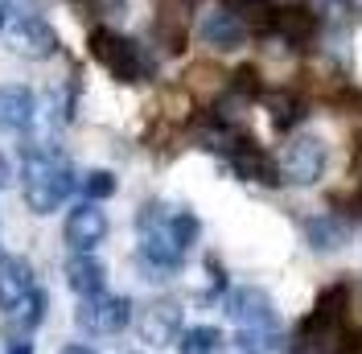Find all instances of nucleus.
<instances>
[{
    "label": "nucleus",
    "instance_id": "1",
    "mask_svg": "<svg viewBox=\"0 0 362 354\" xmlns=\"http://www.w3.org/2000/svg\"><path fill=\"white\" fill-rule=\"evenodd\" d=\"M74 190V169L49 149H29L21 161V198L33 215H54Z\"/></svg>",
    "mask_w": 362,
    "mask_h": 354
},
{
    "label": "nucleus",
    "instance_id": "2",
    "mask_svg": "<svg viewBox=\"0 0 362 354\" xmlns=\"http://www.w3.org/2000/svg\"><path fill=\"white\" fill-rule=\"evenodd\" d=\"M346 288L321 292L313 313L300 321L296 330V354H350L354 350V333L346 326Z\"/></svg>",
    "mask_w": 362,
    "mask_h": 354
},
{
    "label": "nucleus",
    "instance_id": "3",
    "mask_svg": "<svg viewBox=\"0 0 362 354\" xmlns=\"http://www.w3.org/2000/svg\"><path fill=\"white\" fill-rule=\"evenodd\" d=\"M87 45H90V58L107 70L112 79H119V83H140V79L148 74L144 50H140L132 38L115 33V29H95Z\"/></svg>",
    "mask_w": 362,
    "mask_h": 354
},
{
    "label": "nucleus",
    "instance_id": "4",
    "mask_svg": "<svg viewBox=\"0 0 362 354\" xmlns=\"http://www.w3.org/2000/svg\"><path fill=\"white\" fill-rule=\"evenodd\" d=\"M325 156L329 153H325V140L321 136L300 132L280 149L276 173H280V181H288V185H313L317 177L325 173Z\"/></svg>",
    "mask_w": 362,
    "mask_h": 354
},
{
    "label": "nucleus",
    "instance_id": "5",
    "mask_svg": "<svg viewBox=\"0 0 362 354\" xmlns=\"http://www.w3.org/2000/svg\"><path fill=\"white\" fill-rule=\"evenodd\" d=\"M132 321V301L128 297H112V292H95L83 297V305L74 309V326L90 338H112Z\"/></svg>",
    "mask_w": 362,
    "mask_h": 354
},
{
    "label": "nucleus",
    "instance_id": "6",
    "mask_svg": "<svg viewBox=\"0 0 362 354\" xmlns=\"http://www.w3.org/2000/svg\"><path fill=\"white\" fill-rule=\"evenodd\" d=\"M226 317L239 330H276V305L264 288H235L226 297Z\"/></svg>",
    "mask_w": 362,
    "mask_h": 354
},
{
    "label": "nucleus",
    "instance_id": "7",
    "mask_svg": "<svg viewBox=\"0 0 362 354\" xmlns=\"http://www.w3.org/2000/svg\"><path fill=\"white\" fill-rule=\"evenodd\" d=\"M8 42H13V50L25 54V58H49V54L58 50V33H54V25L45 21V17L21 13L17 21L8 25Z\"/></svg>",
    "mask_w": 362,
    "mask_h": 354
},
{
    "label": "nucleus",
    "instance_id": "8",
    "mask_svg": "<svg viewBox=\"0 0 362 354\" xmlns=\"http://www.w3.org/2000/svg\"><path fill=\"white\" fill-rule=\"evenodd\" d=\"M226 161H230V169L239 177H247V181H264V185H276L280 173H276V161H268V153L247 140V136H230L226 140Z\"/></svg>",
    "mask_w": 362,
    "mask_h": 354
},
{
    "label": "nucleus",
    "instance_id": "9",
    "mask_svg": "<svg viewBox=\"0 0 362 354\" xmlns=\"http://www.w3.org/2000/svg\"><path fill=\"white\" fill-rule=\"evenodd\" d=\"M136 330H140V338H144L148 346H169V342L181 338V309L173 301H153V305L140 309Z\"/></svg>",
    "mask_w": 362,
    "mask_h": 354
},
{
    "label": "nucleus",
    "instance_id": "10",
    "mask_svg": "<svg viewBox=\"0 0 362 354\" xmlns=\"http://www.w3.org/2000/svg\"><path fill=\"white\" fill-rule=\"evenodd\" d=\"M62 235H66V244L74 251H90L95 244H103V235H107V215L99 210V202H83V206H74L66 215Z\"/></svg>",
    "mask_w": 362,
    "mask_h": 354
},
{
    "label": "nucleus",
    "instance_id": "11",
    "mask_svg": "<svg viewBox=\"0 0 362 354\" xmlns=\"http://www.w3.org/2000/svg\"><path fill=\"white\" fill-rule=\"evenodd\" d=\"M198 38L210 50L230 54V50H239V45L247 42V25L239 21L230 8H210V13H202V21H198Z\"/></svg>",
    "mask_w": 362,
    "mask_h": 354
},
{
    "label": "nucleus",
    "instance_id": "12",
    "mask_svg": "<svg viewBox=\"0 0 362 354\" xmlns=\"http://www.w3.org/2000/svg\"><path fill=\"white\" fill-rule=\"evenodd\" d=\"M272 33L284 38L288 45H313V38L321 33V17L313 8H305V4H288V8H276Z\"/></svg>",
    "mask_w": 362,
    "mask_h": 354
},
{
    "label": "nucleus",
    "instance_id": "13",
    "mask_svg": "<svg viewBox=\"0 0 362 354\" xmlns=\"http://www.w3.org/2000/svg\"><path fill=\"white\" fill-rule=\"evenodd\" d=\"M33 292V268L25 256H4L0 260V313H13L25 297Z\"/></svg>",
    "mask_w": 362,
    "mask_h": 354
},
{
    "label": "nucleus",
    "instance_id": "14",
    "mask_svg": "<svg viewBox=\"0 0 362 354\" xmlns=\"http://www.w3.org/2000/svg\"><path fill=\"white\" fill-rule=\"evenodd\" d=\"M33 120V91L21 83H4L0 87V132H21Z\"/></svg>",
    "mask_w": 362,
    "mask_h": 354
},
{
    "label": "nucleus",
    "instance_id": "15",
    "mask_svg": "<svg viewBox=\"0 0 362 354\" xmlns=\"http://www.w3.org/2000/svg\"><path fill=\"white\" fill-rule=\"evenodd\" d=\"M66 285L78 297H95V292H103V285H107V268L99 264L90 251H74L66 260Z\"/></svg>",
    "mask_w": 362,
    "mask_h": 354
},
{
    "label": "nucleus",
    "instance_id": "16",
    "mask_svg": "<svg viewBox=\"0 0 362 354\" xmlns=\"http://www.w3.org/2000/svg\"><path fill=\"white\" fill-rule=\"evenodd\" d=\"M305 235H309V244H313L317 251H334V247L346 244L350 227H346V219H334V215H317V219L305 222Z\"/></svg>",
    "mask_w": 362,
    "mask_h": 354
},
{
    "label": "nucleus",
    "instance_id": "17",
    "mask_svg": "<svg viewBox=\"0 0 362 354\" xmlns=\"http://www.w3.org/2000/svg\"><path fill=\"white\" fill-rule=\"evenodd\" d=\"M264 99H268L272 124H276L280 132H288L293 124H300V115H305V103H300V95H296V91H268Z\"/></svg>",
    "mask_w": 362,
    "mask_h": 354
},
{
    "label": "nucleus",
    "instance_id": "18",
    "mask_svg": "<svg viewBox=\"0 0 362 354\" xmlns=\"http://www.w3.org/2000/svg\"><path fill=\"white\" fill-rule=\"evenodd\" d=\"M223 8H230L243 25H255V29H272V17H276L268 0H223Z\"/></svg>",
    "mask_w": 362,
    "mask_h": 354
},
{
    "label": "nucleus",
    "instance_id": "19",
    "mask_svg": "<svg viewBox=\"0 0 362 354\" xmlns=\"http://www.w3.org/2000/svg\"><path fill=\"white\" fill-rule=\"evenodd\" d=\"M181 354H218L223 346V333L214 330V326H194V330L181 333Z\"/></svg>",
    "mask_w": 362,
    "mask_h": 354
},
{
    "label": "nucleus",
    "instance_id": "20",
    "mask_svg": "<svg viewBox=\"0 0 362 354\" xmlns=\"http://www.w3.org/2000/svg\"><path fill=\"white\" fill-rule=\"evenodd\" d=\"M8 317H13V326H17V330H33V326L45 317V292H42V288H33V292H29L21 305L8 313Z\"/></svg>",
    "mask_w": 362,
    "mask_h": 354
},
{
    "label": "nucleus",
    "instance_id": "21",
    "mask_svg": "<svg viewBox=\"0 0 362 354\" xmlns=\"http://www.w3.org/2000/svg\"><path fill=\"white\" fill-rule=\"evenodd\" d=\"M239 350L247 354H276L280 350V333L276 330H239Z\"/></svg>",
    "mask_w": 362,
    "mask_h": 354
},
{
    "label": "nucleus",
    "instance_id": "22",
    "mask_svg": "<svg viewBox=\"0 0 362 354\" xmlns=\"http://www.w3.org/2000/svg\"><path fill=\"white\" fill-rule=\"evenodd\" d=\"M169 231H173V239H177V247L185 251V247H194V239H198V219L189 215V210H177V215H169Z\"/></svg>",
    "mask_w": 362,
    "mask_h": 354
},
{
    "label": "nucleus",
    "instance_id": "23",
    "mask_svg": "<svg viewBox=\"0 0 362 354\" xmlns=\"http://www.w3.org/2000/svg\"><path fill=\"white\" fill-rule=\"evenodd\" d=\"M83 194H87V202H103L115 194V177L107 173V169H90L87 177H83Z\"/></svg>",
    "mask_w": 362,
    "mask_h": 354
},
{
    "label": "nucleus",
    "instance_id": "24",
    "mask_svg": "<svg viewBox=\"0 0 362 354\" xmlns=\"http://www.w3.org/2000/svg\"><path fill=\"white\" fill-rule=\"evenodd\" d=\"M8 354H33V342H25V338H21V342H13V346H8Z\"/></svg>",
    "mask_w": 362,
    "mask_h": 354
},
{
    "label": "nucleus",
    "instance_id": "25",
    "mask_svg": "<svg viewBox=\"0 0 362 354\" xmlns=\"http://www.w3.org/2000/svg\"><path fill=\"white\" fill-rule=\"evenodd\" d=\"M58 354H95V350H90V346H78V342H70V346H62Z\"/></svg>",
    "mask_w": 362,
    "mask_h": 354
},
{
    "label": "nucleus",
    "instance_id": "26",
    "mask_svg": "<svg viewBox=\"0 0 362 354\" xmlns=\"http://www.w3.org/2000/svg\"><path fill=\"white\" fill-rule=\"evenodd\" d=\"M8 177H13V173H8V161H4V156H0V190H4V185H8Z\"/></svg>",
    "mask_w": 362,
    "mask_h": 354
},
{
    "label": "nucleus",
    "instance_id": "27",
    "mask_svg": "<svg viewBox=\"0 0 362 354\" xmlns=\"http://www.w3.org/2000/svg\"><path fill=\"white\" fill-rule=\"evenodd\" d=\"M0 29H8V8L0 4Z\"/></svg>",
    "mask_w": 362,
    "mask_h": 354
},
{
    "label": "nucleus",
    "instance_id": "28",
    "mask_svg": "<svg viewBox=\"0 0 362 354\" xmlns=\"http://www.w3.org/2000/svg\"><path fill=\"white\" fill-rule=\"evenodd\" d=\"M350 354H362V338H358V342H354V350H350Z\"/></svg>",
    "mask_w": 362,
    "mask_h": 354
}]
</instances>
